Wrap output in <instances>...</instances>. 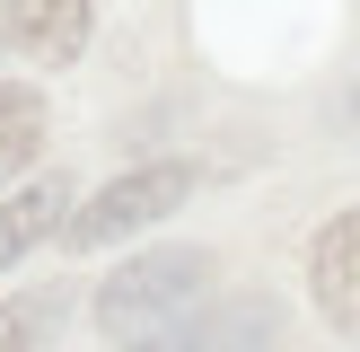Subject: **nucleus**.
I'll list each match as a JSON object with an SVG mask.
<instances>
[{"label":"nucleus","mask_w":360,"mask_h":352,"mask_svg":"<svg viewBox=\"0 0 360 352\" xmlns=\"http://www.w3.org/2000/svg\"><path fill=\"white\" fill-rule=\"evenodd\" d=\"M202 282H211V256H202V246L132 256L115 282H97V326L115 334V344H132V334H150V326H167V317L202 308Z\"/></svg>","instance_id":"nucleus-1"},{"label":"nucleus","mask_w":360,"mask_h":352,"mask_svg":"<svg viewBox=\"0 0 360 352\" xmlns=\"http://www.w3.org/2000/svg\"><path fill=\"white\" fill-rule=\"evenodd\" d=\"M185 194H193V168H176V158H158V168H132V176H115V185H97V194H88V203L62 220V238H70V246H115V238H132V229L167 220Z\"/></svg>","instance_id":"nucleus-2"},{"label":"nucleus","mask_w":360,"mask_h":352,"mask_svg":"<svg viewBox=\"0 0 360 352\" xmlns=\"http://www.w3.org/2000/svg\"><path fill=\"white\" fill-rule=\"evenodd\" d=\"M281 334V308L273 299H238V308H185L167 326L132 334L123 352H264Z\"/></svg>","instance_id":"nucleus-3"},{"label":"nucleus","mask_w":360,"mask_h":352,"mask_svg":"<svg viewBox=\"0 0 360 352\" xmlns=\"http://www.w3.org/2000/svg\"><path fill=\"white\" fill-rule=\"evenodd\" d=\"M308 282H316V308H326L343 334H360V211H343V220L316 238Z\"/></svg>","instance_id":"nucleus-4"},{"label":"nucleus","mask_w":360,"mask_h":352,"mask_svg":"<svg viewBox=\"0 0 360 352\" xmlns=\"http://www.w3.org/2000/svg\"><path fill=\"white\" fill-rule=\"evenodd\" d=\"M9 44L27 53V62H44V70H70L88 53V0H18Z\"/></svg>","instance_id":"nucleus-5"},{"label":"nucleus","mask_w":360,"mask_h":352,"mask_svg":"<svg viewBox=\"0 0 360 352\" xmlns=\"http://www.w3.org/2000/svg\"><path fill=\"white\" fill-rule=\"evenodd\" d=\"M62 211H70L62 176H53V185H27V194H9V203H0V273H9V264L27 256L35 238H53V229H62Z\"/></svg>","instance_id":"nucleus-6"},{"label":"nucleus","mask_w":360,"mask_h":352,"mask_svg":"<svg viewBox=\"0 0 360 352\" xmlns=\"http://www.w3.org/2000/svg\"><path fill=\"white\" fill-rule=\"evenodd\" d=\"M44 141V97L27 80H0V176H18Z\"/></svg>","instance_id":"nucleus-7"},{"label":"nucleus","mask_w":360,"mask_h":352,"mask_svg":"<svg viewBox=\"0 0 360 352\" xmlns=\"http://www.w3.org/2000/svg\"><path fill=\"white\" fill-rule=\"evenodd\" d=\"M53 334V299L27 291V299H0V352H44Z\"/></svg>","instance_id":"nucleus-8"},{"label":"nucleus","mask_w":360,"mask_h":352,"mask_svg":"<svg viewBox=\"0 0 360 352\" xmlns=\"http://www.w3.org/2000/svg\"><path fill=\"white\" fill-rule=\"evenodd\" d=\"M9 27H18V0H0V44H9Z\"/></svg>","instance_id":"nucleus-9"}]
</instances>
